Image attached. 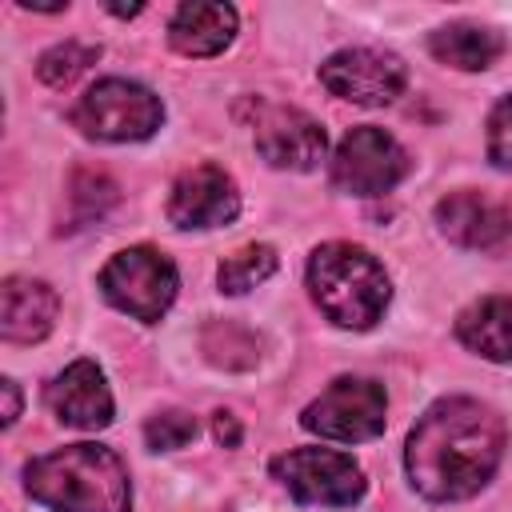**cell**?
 I'll return each mask as SVG.
<instances>
[{"label":"cell","mask_w":512,"mask_h":512,"mask_svg":"<svg viewBox=\"0 0 512 512\" xmlns=\"http://www.w3.org/2000/svg\"><path fill=\"white\" fill-rule=\"evenodd\" d=\"M320 84L348 104L380 108L404 92L408 68L396 52L384 48H340L320 64Z\"/></svg>","instance_id":"obj_9"},{"label":"cell","mask_w":512,"mask_h":512,"mask_svg":"<svg viewBox=\"0 0 512 512\" xmlns=\"http://www.w3.org/2000/svg\"><path fill=\"white\" fill-rule=\"evenodd\" d=\"M24 492L48 512H132L124 460L104 444H64L24 464Z\"/></svg>","instance_id":"obj_2"},{"label":"cell","mask_w":512,"mask_h":512,"mask_svg":"<svg viewBox=\"0 0 512 512\" xmlns=\"http://www.w3.org/2000/svg\"><path fill=\"white\" fill-rule=\"evenodd\" d=\"M508 428L496 408L472 396H444L412 424L404 444L408 484L432 504L476 496L500 468Z\"/></svg>","instance_id":"obj_1"},{"label":"cell","mask_w":512,"mask_h":512,"mask_svg":"<svg viewBox=\"0 0 512 512\" xmlns=\"http://www.w3.org/2000/svg\"><path fill=\"white\" fill-rule=\"evenodd\" d=\"M268 468L272 480L296 504H312V508H352L368 492L360 464L336 448H292L280 452Z\"/></svg>","instance_id":"obj_6"},{"label":"cell","mask_w":512,"mask_h":512,"mask_svg":"<svg viewBox=\"0 0 512 512\" xmlns=\"http://www.w3.org/2000/svg\"><path fill=\"white\" fill-rule=\"evenodd\" d=\"M388 420V392L372 376H336L304 412L300 424L336 444H360L376 440Z\"/></svg>","instance_id":"obj_7"},{"label":"cell","mask_w":512,"mask_h":512,"mask_svg":"<svg viewBox=\"0 0 512 512\" xmlns=\"http://www.w3.org/2000/svg\"><path fill=\"white\" fill-rule=\"evenodd\" d=\"M456 340L492 364H512V296L472 300L456 316Z\"/></svg>","instance_id":"obj_16"},{"label":"cell","mask_w":512,"mask_h":512,"mask_svg":"<svg viewBox=\"0 0 512 512\" xmlns=\"http://www.w3.org/2000/svg\"><path fill=\"white\" fill-rule=\"evenodd\" d=\"M236 8L232 4H208V0H192L180 4L168 20V44L180 56H216L232 44L236 36Z\"/></svg>","instance_id":"obj_15"},{"label":"cell","mask_w":512,"mask_h":512,"mask_svg":"<svg viewBox=\"0 0 512 512\" xmlns=\"http://www.w3.org/2000/svg\"><path fill=\"white\" fill-rule=\"evenodd\" d=\"M428 52L448 64V68H460V72H484L500 60L504 52V36L496 28H484V24H468V20H456V24H444L428 36Z\"/></svg>","instance_id":"obj_17"},{"label":"cell","mask_w":512,"mask_h":512,"mask_svg":"<svg viewBox=\"0 0 512 512\" xmlns=\"http://www.w3.org/2000/svg\"><path fill=\"white\" fill-rule=\"evenodd\" d=\"M436 228L456 248L488 252V248H500L512 236V212L488 192L460 188V192H448L436 204Z\"/></svg>","instance_id":"obj_13"},{"label":"cell","mask_w":512,"mask_h":512,"mask_svg":"<svg viewBox=\"0 0 512 512\" xmlns=\"http://www.w3.org/2000/svg\"><path fill=\"white\" fill-rule=\"evenodd\" d=\"M44 404L64 428H80V432L108 428L116 412L108 380L96 360H72L64 372H56L44 388Z\"/></svg>","instance_id":"obj_12"},{"label":"cell","mask_w":512,"mask_h":512,"mask_svg":"<svg viewBox=\"0 0 512 512\" xmlns=\"http://www.w3.org/2000/svg\"><path fill=\"white\" fill-rule=\"evenodd\" d=\"M200 424L192 412L184 408H168V412H156L144 420V444L152 452H176V448H188L196 440Z\"/></svg>","instance_id":"obj_21"},{"label":"cell","mask_w":512,"mask_h":512,"mask_svg":"<svg viewBox=\"0 0 512 512\" xmlns=\"http://www.w3.org/2000/svg\"><path fill=\"white\" fill-rule=\"evenodd\" d=\"M240 212L236 180L220 164H196L176 176L168 192V220L176 228H220Z\"/></svg>","instance_id":"obj_11"},{"label":"cell","mask_w":512,"mask_h":512,"mask_svg":"<svg viewBox=\"0 0 512 512\" xmlns=\"http://www.w3.org/2000/svg\"><path fill=\"white\" fill-rule=\"evenodd\" d=\"M252 140H256L260 160L280 172H312L328 152L324 124L316 116H308L300 108H284V104L260 108V116L252 124Z\"/></svg>","instance_id":"obj_10"},{"label":"cell","mask_w":512,"mask_h":512,"mask_svg":"<svg viewBox=\"0 0 512 512\" xmlns=\"http://www.w3.org/2000/svg\"><path fill=\"white\" fill-rule=\"evenodd\" d=\"M308 296L336 328L368 332L388 312L392 280L368 248L328 240L308 256Z\"/></svg>","instance_id":"obj_3"},{"label":"cell","mask_w":512,"mask_h":512,"mask_svg":"<svg viewBox=\"0 0 512 512\" xmlns=\"http://www.w3.org/2000/svg\"><path fill=\"white\" fill-rule=\"evenodd\" d=\"M212 436H216V444H220V448H240V440H244V428H240L236 412H228V408H216V412H212Z\"/></svg>","instance_id":"obj_23"},{"label":"cell","mask_w":512,"mask_h":512,"mask_svg":"<svg viewBox=\"0 0 512 512\" xmlns=\"http://www.w3.org/2000/svg\"><path fill=\"white\" fill-rule=\"evenodd\" d=\"M0 396H4V412H0V420H4V428H12V424L20 420V388H16L12 376L0 380Z\"/></svg>","instance_id":"obj_24"},{"label":"cell","mask_w":512,"mask_h":512,"mask_svg":"<svg viewBox=\"0 0 512 512\" xmlns=\"http://www.w3.org/2000/svg\"><path fill=\"white\" fill-rule=\"evenodd\" d=\"M176 288H180V276H176L172 256H164L152 244L120 248L100 268V292H104V300L116 312H124V316H132L140 324H156L172 308Z\"/></svg>","instance_id":"obj_5"},{"label":"cell","mask_w":512,"mask_h":512,"mask_svg":"<svg viewBox=\"0 0 512 512\" xmlns=\"http://www.w3.org/2000/svg\"><path fill=\"white\" fill-rule=\"evenodd\" d=\"M408 168L412 160L404 144L376 124L348 128L332 152V184L348 196H384L408 176Z\"/></svg>","instance_id":"obj_8"},{"label":"cell","mask_w":512,"mask_h":512,"mask_svg":"<svg viewBox=\"0 0 512 512\" xmlns=\"http://www.w3.org/2000/svg\"><path fill=\"white\" fill-rule=\"evenodd\" d=\"M60 296L48 280L8 276L0 284V336L8 344H36L52 332Z\"/></svg>","instance_id":"obj_14"},{"label":"cell","mask_w":512,"mask_h":512,"mask_svg":"<svg viewBox=\"0 0 512 512\" xmlns=\"http://www.w3.org/2000/svg\"><path fill=\"white\" fill-rule=\"evenodd\" d=\"M116 200V184L104 176V172H72L68 180V192H64V204H68V224L64 228H84L92 220H100Z\"/></svg>","instance_id":"obj_19"},{"label":"cell","mask_w":512,"mask_h":512,"mask_svg":"<svg viewBox=\"0 0 512 512\" xmlns=\"http://www.w3.org/2000/svg\"><path fill=\"white\" fill-rule=\"evenodd\" d=\"M488 160L512 172V96H504L488 116Z\"/></svg>","instance_id":"obj_22"},{"label":"cell","mask_w":512,"mask_h":512,"mask_svg":"<svg viewBox=\"0 0 512 512\" xmlns=\"http://www.w3.org/2000/svg\"><path fill=\"white\" fill-rule=\"evenodd\" d=\"M96 56H100L96 44L64 40V44H52L48 52H40V60H36V76H40L48 88H68L88 64H96Z\"/></svg>","instance_id":"obj_20"},{"label":"cell","mask_w":512,"mask_h":512,"mask_svg":"<svg viewBox=\"0 0 512 512\" xmlns=\"http://www.w3.org/2000/svg\"><path fill=\"white\" fill-rule=\"evenodd\" d=\"M276 268H280V256H276L272 244H244V248H236L232 256L220 260L216 284H220L224 296H244L256 284H264Z\"/></svg>","instance_id":"obj_18"},{"label":"cell","mask_w":512,"mask_h":512,"mask_svg":"<svg viewBox=\"0 0 512 512\" xmlns=\"http://www.w3.org/2000/svg\"><path fill=\"white\" fill-rule=\"evenodd\" d=\"M108 12H112V16H140L144 4H128V8H124V4H108Z\"/></svg>","instance_id":"obj_25"},{"label":"cell","mask_w":512,"mask_h":512,"mask_svg":"<svg viewBox=\"0 0 512 512\" xmlns=\"http://www.w3.org/2000/svg\"><path fill=\"white\" fill-rule=\"evenodd\" d=\"M72 124L88 140L104 144H128V140H148L164 124V104L152 88L140 80L124 76H104L96 80L76 104H72Z\"/></svg>","instance_id":"obj_4"}]
</instances>
